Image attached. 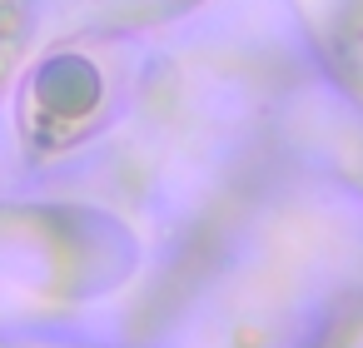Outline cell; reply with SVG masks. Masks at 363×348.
Segmentation results:
<instances>
[{"mask_svg":"<svg viewBox=\"0 0 363 348\" xmlns=\"http://www.w3.org/2000/svg\"><path fill=\"white\" fill-rule=\"evenodd\" d=\"M0 348H26V343H0Z\"/></svg>","mask_w":363,"mask_h":348,"instance_id":"1","label":"cell"}]
</instances>
